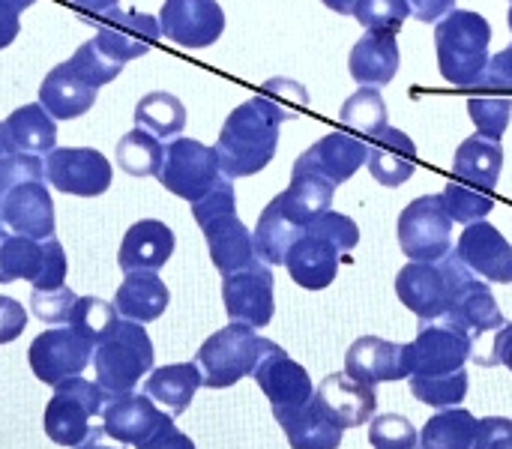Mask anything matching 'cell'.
<instances>
[{
    "instance_id": "obj_1",
    "label": "cell",
    "mask_w": 512,
    "mask_h": 449,
    "mask_svg": "<svg viewBox=\"0 0 512 449\" xmlns=\"http://www.w3.org/2000/svg\"><path fill=\"white\" fill-rule=\"evenodd\" d=\"M291 120L279 105H273L267 96H252L243 105H237L216 138V156L222 165V174L228 180L252 177L264 171L279 147V126Z\"/></svg>"
},
{
    "instance_id": "obj_2",
    "label": "cell",
    "mask_w": 512,
    "mask_h": 449,
    "mask_svg": "<svg viewBox=\"0 0 512 449\" xmlns=\"http://www.w3.org/2000/svg\"><path fill=\"white\" fill-rule=\"evenodd\" d=\"M192 216L207 240L210 261L222 276H231L258 261L255 237L237 216V195L228 177H222L204 198L192 204Z\"/></svg>"
},
{
    "instance_id": "obj_3",
    "label": "cell",
    "mask_w": 512,
    "mask_h": 449,
    "mask_svg": "<svg viewBox=\"0 0 512 449\" xmlns=\"http://www.w3.org/2000/svg\"><path fill=\"white\" fill-rule=\"evenodd\" d=\"M492 24L474 9H453L447 18L435 24V51L441 75L450 84L474 87L477 78L486 72L492 54Z\"/></svg>"
},
{
    "instance_id": "obj_4",
    "label": "cell",
    "mask_w": 512,
    "mask_h": 449,
    "mask_svg": "<svg viewBox=\"0 0 512 449\" xmlns=\"http://www.w3.org/2000/svg\"><path fill=\"white\" fill-rule=\"evenodd\" d=\"M156 351L144 330L135 321H117V327L93 348L96 384L108 399L135 393L138 381L153 369Z\"/></svg>"
},
{
    "instance_id": "obj_5",
    "label": "cell",
    "mask_w": 512,
    "mask_h": 449,
    "mask_svg": "<svg viewBox=\"0 0 512 449\" xmlns=\"http://www.w3.org/2000/svg\"><path fill=\"white\" fill-rule=\"evenodd\" d=\"M270 339H261L255 327L231 321L216 330L195 354V366L201 372V384L210 390H228L237 381L249 378L264 357Z\"/></svg>"
},
{
    "instance_id": "obj_6",
    "label": "cell",
    "mask_w": 512,
    "mask_h": 449,
    "mask_svg": "<svg viewBox=\"0 0 512 449\" xmlns=\"http://www.w3.org/2000/svg\"><path fill=\"white\" fill-rule=\"evenodd\" d=\"M441 264L450 276V306L444 324L462 330L468 339H480L492 330L507 327V318L486 279H480L471 267H465L456 252L441 258Z\"/></svg>"
},
{
    "instance_id": "obj_7",
    "label": "cell",
    "mask_w": 512,
    "mask_h": 449,
    "mask_svg": "<svg viewBox=\"0 0 512 449\" xmlns=\"http://www.w3.org/2000/svg\"><path fill=\"white\" fill-rule=\"evenodd\" d=\"M18 279L30 282L33 291L63 288L66 252L60 240L57 237L30 240L0 225V285L18 282Z\"/></svg>"
},
{
    "instance_id": "obj_8",
    "label": "cell",
    "mask_w": 512,
    "mask_h": 449,
    "mask_svg": "<svg viewBox=\"0 0 512 449\" xmlns=\"http://www.w3.org/2000/svg\"><path fill=\"white\" fill-rule=\"evenodd\" d=\"M108 396L99 384L78 378H69L54 387L51 402L45 405L42 429L48 441L57 447H81L93 432V417L102 414Z\"/></svg>"
},
{
    "instance_id": "obj_9",
    "label": "cell",
    "mask_w": 512,
    "mask_h": 449,
    "mask_svg": "<svg viewBox=\"0 0 512 449\" xmlns=\"http://www.w3.org/2000/svg\"><path fill=\"white\" fill-rule=\"evenodd\" d=\"M222 165L216 156V147H207L195 138H171L165 144L162 168L156 180L177 198L195 204L204 198L219 180H222Z\"/></svg>"
},
{
    "instance_id": "obj_10",
    "label": "cell",
    "mask_w": 512,
    "mask_h": 449,
    "mask_svg": "<svg viewBox=\"0 0 512 449\" xmlns=\"http://www.w3.org/2000/svg\"><path fill=\"white\" fill-rule=\"evenodd\" d=\"M471 357H474V339H468L462 330L450 324L423 321L417 339L405 345L408 378H417V381L453 378L465 372Z\"/></svg>"
},
{
    "instance_id": "obj_11",
    "label": "cell",
    "mask_w": 512,
    "mask_h": 449,
    "mask_svg": "<svg viewBox=\"0 0 512 449\" xmlns=\"http://www.w3.org/2000/svg\"><path fill=\"white\" fill-rule=\"evenodd\" d=\"M399 246L411 261L438 264L453 252V216L444 195H420L399 216Z\"/></svg>"
},
{
    "instance_id": "obj_12",
    "label": "cell",
    "mask_w": 512,
    "mask_h": 449,
    "mask_svg": "<svg viewBox=\"0 0 512 449\" xmlns=\"http://www.w3.org/2000/svg\"><path fill=\"white\" fill-rule=\"evenodd\" d=\"M111 177L114 168L96 147H54L45 156V183L63 195L96 198L108 192Z\"/></svg>"
},
{
    "instance_id": "obj_13",
    "label": "cell",
    "mask_w": 512,
    "mask_h": 449,
    "mask_svg": "<svg viewBox=\"0 0 512 449\" xmlns=\"http://www.w3.org/2000/svg\"><path fill=\"white\" fill-rule=\"evenodd\" d=\"M276 279L270 264L264 261H252L249 267L222 276V303L231 321L237 324H249L255 330L267 327L273 321L276 312Z\"/></svg>"
},
{
    "instance_id": "obj_14",
    "label": "cell",
    "mask_w": 512,
    "mask_h": 449,
    "mask_svg": "<svg viewBox=\"0 0 512 449\" xmlns=\"http://www.w3.org/2000/svg\"><path fill=\"white\" fill-rule=\"evenodd\" d=\"M27 360H30L33 375L42 384L57 387L69 378H78L90 366L93 342H87L72 327H54V330H45L33 339Z\"/></svg>"
},
{
    "instance_id": "obj_15",
    "label": "cell",
    "mask_w": 512,
    "mask_h": 449,
    "mask_svg": "<svg viewBox=\"0 0 512 449\" xmlns=\"http://www.w3.org/2000/svg\"><path fill=\"white\" fill-rule=\"evenodd\" d=\"M252 378L261 387V393L270 399L273 417L285 414V411H294V408H303L309 399H315V384H312L309 372L297 360H291L285 354V348L276 345V342L267 345V351L258 360Z\"/></svg>"
},
{
    "instance_id": "obj_16",
    "label": "cell",
    "mask_w": 512,
    "mask_h": 449,
    "mask_svg": "<svg viewBox=\"0 0 512 449\" xmlns=\"http://www.w3.org/2000/svg\"><path fill=\"white\" fill-rule=\"evenodd\" d=\"M159 30L180 48H210L225 33V9L216 0H165Z\"/></svg>"
},
{
    "instance_id": "obj_17",
    "label": "cell",
    "mask_w": 512,
    "mask_h": 449,
    "mask_svg": "<svg viewBox=\"0 0 512 449\" xmlns=\"http://www.w3.org/2000/svg\"><path fill=\"white\" fill-rule=\"evenodd\" d=\"M0 225L30 240L54 237V201L45 180H27L0 195Z\"/></svg>"
},
{
    "instance_id": "obj_18",
    "label": "cell",
    "mask_w": 512,
    "mask_h": 449,
    "mask_svg": "<svg viewBox=\"0 0 512 449\" xmlns=\"http://www.w3.org/2000/svg\"><path fill=\"white\" fill-rule=\"evenodd\" d=\"M459 261L465 267H471L480 279H486L489 285H512V246L510 240L489 225L486 219L465 225L456 249Z\"/></svg>"
},
{
    "instance_id": "obj_19",
    "label": "cell",
    "mask_w": 512,
    "mask_h": 449,
    "mask_svg": "<svg viewBox=\"0 0 512 449\" xmlns=\"http://www.w3.org/2000/svg\"><path fill=\"white\" fill-rule=\"evenodd\" d=\"M396 294L420 321H438L447 315L450 306V276L441 261H411L396 276Z\"/></svg>"
},
{
    "instance_id": "obj_20",
    "label": "cell",
    "mask_w": 512,
    "mask_h": 449,
    "mask_svg": "<svg viewBox=\"0 0 512 449\" xmlns=\"http://www.w3.org/2000/svg\"><path fill=\"white\" fill-rule=\"evenodd\" d=\"M93 27H96L93 39L120 63L144 57L153 48V42L162 36L159 18L144 15V12H123V9H114V12L96 18Z\"/></svg>"
},
{
    "instance_id": "obj_21",
    "label": "cell",
    "mask_w": 512,
    "mask_h": 449,
    "mask_svg": "<svg viewBox=\"0 0 512 449\" xmlns=\"http://www.w3.org/2000/svg\"><path fill=\"white\" fill-rule=\"evenodd\" d=\"M171 414H165L147 393H129L108 399L102 408V429L120 447H141Z\"/></svg>"
},
{
    "instance_id": "obj_22",
    "label": "cell",
    "mask_w": 512,
    "mask_h": 449,
    "mask_svg": "<svg viewBox=\"0 0 512 449\" xmlns=\"http://www.w3.org/2000/svg\"><path fill=\"white\" fill-rule=\"evenodd\" d=\"M345 372L366 387L405 381L408 378L405 345L378 336H360L345 354Z\"/></svg>"
},
{
    "instance_id": "obj_23",
    "label": "cell",
    "mask_w": 512,
    "mask_h": 449,
    "mask_svg": "<svg viewBox=\"0 0 512 449\" xmlns=\"http://www.w3.org/2000/svg\"><path fill=\"white\" fill-rule=\"evenodd\" d=\"M366 147L369 141L351 132H330L321 141H315L294 165H303L309 171H318L327 177L336 189L348 183L363 165H366Z\"/></svg>"
},
{
    "instance_id": "obj_24",
    "label": "cell",
    "mask_w": 512,
    "mask_h": 449,
    "mask_svg": "<svg viewBox=\"0 0 512 449\" xmlns=\"http://www.w3.org/2000/svg\"><path fill=\"white\" fill-rule=\"evenodd\" d=\"M174 246H177V237L165 222H159V219L135 222L123 234L120 255H117L123 276L126 273H159L168 264V258L174 255Z\"/></svg>"
},
{
    "instance_id": "obj_25",
    "label": "cell",
    "mask_w": 512,
    "mask_h": 449,
    "mask_svg": "<svg viewBox=\"0 0 512 449\" xmlns=\"http://www.w3.org/2000/svg\"><path fill=\"white\" fill-rule=\"evenodd\" d=\"M57 147V120L39 105H21L0 123V156L27 153L48 156Z\"/></svg>"
},
{
    "instance_id": "obj_26",
    "label": "cell",
    "mask_w": 512,
    "mask_h": 449,
    "mask_svg": "<svg viewBox=\"0 0 512 449\" xmlns=\"http://www.w3.org/2000/svg\"><path fill=\"white\" fill-rule=\"evenodd\" d=\"M315 396H318V402L327 408V414H330L342 429L366 426L369 420H375V411H378L375 387H366V384L354 381L348 372L327 375V378L321 381V387L315 390Z\"/></svg>"
},
{
    "instance_id": "obj_27",
    "label": "cell",
    "mask_w": 512,
    "mask_h": 449,
    "mask_svg": "<svg viewBox=\"0 0 512 449\" xmlns=\"http://www.w3.org/2000/svg\"><path fill=\"white\" fill-rule=\"evenodd\" d=\"M339 261L342 252L321 234L306 231L288 252L285 267L291 273V279L306 288V291H324L333 285V279L339 276Z\"/></svg>"
},
{
    "instance_id": "obj_28",
    "label": "cell",
    "mask_w": 512,
    "mask_h": 449,
    "mask_svg": "<svg viewBox=\"0 0 512 449\" xmlns=\"http://www.w3.org/2000/svg\"><path fill=\"white\" fill-rule=\"evenodd\" d=\"M366 165L381 186H405L417 171V144L402 129L387 126L381 135L369 138Z\"/></svg>"
},
{
    "instance_id": "obj_29",
    "label": "cell",
    "mask_w": 512,
    "mask_h": 449,
    "mask_svg": "<svg viewBox=\"0 0 512 449\" xmlns=\"http://www.w3.org/2000/svg\"><path fill=\"white\" fill-rule=\"evenodd\" d=\"M96 87L87 84L69 63L54 66L39 84V105L54 120H75L96 105Z\"/></svg>"
},
{
    "instance_id": "obj_30",
    "label": "cell",
    "mask_w": 512,
    "mask_h": 449,
    "mask_svg": "<svg viewBox=\"0 0 512 449\" xmlns=\"http://www.w3.org/2000/svg\"><path fill=\"white\" fill-rule=\"evenodd\" d=\"M276 423L282 426L291 449H339L345 429L327 414V408L315 399H309L303 408L276 414Z\"/></svg>"
},
{
    "instance_id": "obj_31",
    "label": "cell",
    "mask_w": 512,
    "mask_h": 449,
    "mask_svg": "<svg viewBox=\"0 0 512 449\" xmlns=\"http://www.w3.org/2000/svg\"><path fill=\"white\" fill-rule=\"evenodd\" d=\"M402 51L393 33H366L348 57V69L360 87H384L396 78Z\"/></svg>"
},
{
    "instance_id": "obj_32",
    "label": "cell",
    "mask_w": 512,
    "mask_h": 449,
    "mask_svg": "<svg viewBox=\"0 0 512 449\" xmlns=\"http://www.w3.org/2000/svg\"><path fill=\"white\" fill-rule=\"evenodd\" d=\"M168 303H171V294H168V285L159 279V273H126L114 294L117 315L135 324L162 318Z\"/></svg>"
},
{
    "instance_id": "obj_33",
    "label": "cell",
    "mask_w": 512,
    "mask_h": 449,
    "mask_svg": "<svg viewBox=\"0 0 512 449\" xmlns=\"http://www.w3.org/2000/svg\"><path fill=\"white\" fill-rule=\"evenodd\" d=\"M333 195H336V186L327 177H321L318 171H309L303 165H294L288 189L279 192V198L285 204V213L303 228H309L321 213L330 210Z\"/></svg>"
},
{
    "instance_id": "obj_34",
    "label": "cell",
    "mask_w": 512,
    "mask_h": 449,
    "mask_svg": "<svg viewBox=\"0 0 512 449\" xmlns=\"http://www.w3.org/2000/svg\"><path fill=\"white\" fill-rule=\"evenodd\" d=\"M303 234H306V228L297 225V222L285 213V204H282V198L276 195V198L261 210L258 225H255V231H252L258 261H264V264H270V267L285 264L291 246H294Z\"/></svg>"
},
{
    "instance_id": "obj_35",
    "label": "cell",
    "mask_w": 512,
    "mask_h": 449,
    "mask_svg": "<svg viewBox=\"0 0 512 449\" xmlns=\"http://www.w3.org/2000/svg\"><path fill=\"white\" fill-rule=\"evenodd\" d=\"M201 387V372L195 363H174V366H162V369H153L147 384H144V393L171 417H180L195 393Z\"/></svg>"
},
{
    "instance_id": "obj_36",
    "label": "cell",
    "mask_w": 512,
    "mask_h": 449,
    "mask_svg": "<svg viewBox=\"0 0 512 449\" xmlns=\"http://www.w3.org/2000/svg\"><path fill=\"white\" fill-rule=\"evenodd\" d=\"M501 168H504V147H501V141L483 138L480 132L465 138L459 144V150H456V159H453L456 177H462L465 183H471L477 189H486V192H492L498 186Z\"/></svg>"
},
{
    "instance_id": "obj_37",
    "label": "cell",
    "mask_w": 512,
    "mask_h": 449,
    "mask_svg": "<svg viewBox=\"0 0 512 449\" xmlns=\"http://www.w3.org/2000/svg\"><path fill=\"white\" fill-rule=\"evenodd\" d=\"M135 126L147 129L159 141L180 138V132L186 129V105L174 93H168V90H153V93L138 99V105H135Z\"/></svg>"
},
{
    "instance_id": "obj_38",
    "label": "cell",
    "mask_w": 512,
    "mask_h": 449,
    "mask_svg": "<svg viewBox=\"0 0 512 449\" xmlns=\"http://www.w3.org/2000/svg\"><path fill=\"white\" fill-rule=\"evenodd\" d=\"M477 423L480 420L465 408H444L423 426L420 449H471Z\"/></svg>"
},
{
    "instance_id": "obj_39",
    "label": "cell",
    "mask_w": 512,
    "mask_h": 449,
    "mask_svg": "<svg viewBox=\"0 0 512 449\" xmlns=\"http://www.w3.org/2000/svg\"><path fill=\"white\" fill-rule=\"evenodd\" d=\"M117 168L129 177H156L162 168L165 144L147 129H132L117 141Z\"/></svg>"
},
{
    "instance_id": "obj_40",
    "label": "cell",
    "mask_w": 512,
    "mask_h": 449,
    "mask_svg": "<svg viewBox=\"0 0 512 449\" xmlns=\"http://www.w3.org/2000/svg\"><path fill=\"white\" fill-rule=\"evenodd\" d=\"M339 120L354 129L360 138H375L381 135L390 120H387V105H384V96L378 87H360L357 93H351L345 99V105L339 108Z\"/></svg>"
},
{
    "instance_id": "obj_41",
    "label": "cell",
    "mask_w": 512,
    "mask_h": 449,
    "mask_svg": "<svg viewBox=\"0 0 512 449\" xmlns=\"http://www.w3.org/2000/svg\"><path fill=\"white\" fill-rule=\"evenodd\" d=\"M441 195H444V207L453 216V222H462V225L480 222L495 210L492 192L477 189V186H471L465 180H450Z\"/></svg>"
},
{
    "instance_id": "obj_42",
    "label": "cell",
    "mask_w": 512,
    "mask_h": 449,
    "mask_svg": "<svg viewBox=\"0 0 512 449\" xmlns=\"http://www.w3.org/2000/svg\"><path fill=\"white\" fill-rule=\"evenodd\" d=\"M87 84H93L96 90L102 87V84H111L120 72H123V66L126 63H120L117 57H111L96 39H87L84 45H78L75 48V54L66 60Z\"/></svg>"
},
{
    "instance_id": "obj_43",
    "label": "cell",
    "mask_w": 512,
    "mask_h": 449,
    "mask_svg": "<svg viewBox=\"0 0 512 449\" xmlns=\"http://www.w3.org/2000/svg\"><path fill=\"white\" fill-rule=\"evenodd\" d=\"M117 321H120V315H117L114 303H105L99 297H78L69 327L78 330L87 342L99 345L117 327Z\"/></svg>"
},
{
    "instance_id": "obj_44",
    "label": "cell",
    "mask_w": 512,
    "mask_h": 449,
    "mask_svg": "<svg viewBox=\"0 0 512 449\" xmlns=\"http://www.w3.org/2000/svg\"><path fill=\"white\" fill-rule=\"evenodd\" d=\"M468 114L483 138L501 141L510 129L512 99L510 96H492V93L474 96V99H468Z\"/></svg>"
},
{
    "instance_id": "obj_45",
    "label": "cell",
    "mask_w": 512,
    "mask_h": 449,
    "mask_svg": "<svg viewBox=\"0 0 512 449\" xmlns=\"http://www.w3.org/2000/svg\"><path fill=\"white\" fill-rule=\"evenodd\" d=\"M411 384V396L423 405H432L438 411L444 408H459L468 396V369L453 375V378H435V381H417L408 378Z\"/></svg>"
},
{
    "instance_id": "obj_46",
    "label": "cell",
    "mask_w": 512,
    "mask_h": 449,
    "mask_svg": "<svg viewBox=\"0 0 512 449\" xmlns=\"http://www.w3.org/2000/svg\"><path fill=\"white\" fill-rule=\"evenodd\" d=\"M411 6L408 0H360L354 18L366 27V33H399L408 21Z\"/></svg>"
},
{
    "instance_id": "obj_47",
    "label": "cell",
    "mask_w": 512,
    "mask_h": 449,
    "mask_svg": "<svg viewBox=\"0 0 512 449\" xmlns=\"http://www.w3.org/2000/svg\"><path fill=\"white\" fill-rule=\"evenodd\" d=\"M369 441L372 449H417L420 435L414 423L402 414H381L369 426Z\"/></svg>"
},
{
    "instance_id": "obj_48",
    "label": "cell",
    "mask_w": 512,
    "mask_h": 449,
    "mask_svg": "<svg viewBox=\"0 0 512 449\" xmlns=\"http://www.w3.org/2000/svg\"><path fill=\"white\" fill-rule=\"evenodd\" d=\"M75 303H78V294L66 285L54 288V291H33L30 294V309L45 324H69Z\"/></svg>"
},
{
    "instance_id": "obj_49",
    "label": "cell",
    "mask_w": 512,
    "mask_h": 449,
    "mask_svg": "<svg viewBox=\"0 0 512 449\" xmlns=\"http://www.w3.org/2000/svg\"><path fill=\"white\" fill-rule=\"evenodd\" d=\"M306 231H315V234L327 237L339 252H351V249L360 243V228H357V222H354L351 216H345V213H336V210L321 213Z\"/></svg>"
},
{
    "instance_id": "obj_50",
    "label": "cell",
    "mask_w": 512,
    "mask_h": 449,
    "mask_svg": "<svg viewBox=\"0 0 512 449\" xmlns=\"http://www.w3.org/2000/svg\"><path fill=\"white\" fill-rule=\"evenodd\" d=\"M27 180H45V159L42 156H27V153L0 156V195L18 183H27Z\"/></svg>"
},
{
    "instance_id": "obj_51",
    "label": "cell",
    "mask_w": 512,
    "mask_h": 449,
    "mask_svg": "<svg viewBox=\"0 0 512 449\" xmlns=\"http://www.w3.org/2000/svg\"><path fill=\"white\" fill-rule=\"evenodd\" d=\"M261 96H267L273 105H279L291 120H294V117L309 105V93H306V87H303V84H297V81H291V78H270V81L264 84Z\"/></svg>"
},
{
    "instance_id": "obj_52",
    "label": "cell",
    "mask_w": 512,
    "mask_h": 449,
    "mask_svg": "<svg viewBox=\"0 0 512 449\" xmlns=\"http://www.w3.org/2000/svg\"><path fill=\"white\" fill-rule=\"evenodd\" d=\"M510 30H512V6H510ZM474 87H483V90H504L512 93V45L504 48L501 54H495L486 66V72L477 78Z\"/></svg>"
},
{
    "instance_id": "obj_53",
    "label": "cell",
    "mask_w": 512,
    "mask_h": 449,
    "mask_svg": "<svg viewBox=\"0 0 512 449\" xmlns=\"http://www.w3.org/2000/svg\"><path fill=\"white\" fill-rule=\"evenodd\" d=\"M471 449H512V420H507V417L480 420Z\"/></svg>"
},
{
    "instance_id": "obj_54",
    "label": "cell",
    "mask_w": 512,
    "mask_h": 449,
    "mask_svg": "<svg viewBox=\"0 0 512 449\" xmlns=\"http://www.w3.org/2000/svg\"><path fill=\"white\" fill-rule=\"evenodd\" d=\"M27 327V312L18 300L0 294V345L15 342Z\"/></svg>"
},
{
    "instance_id": "obj_55",
    "label": "cell",
    "mask_w": 512,
    "mask_h": 449,
    "mask_svg": "<svg viewBox=\"0 0 512 449\" xmlns=\"http://www.w3.org/2000/svg\"><path fill=\"white\" fill-rule=\"evenodd\" d=\"M36 0H0V51L15 42L21 33V12Z\"/></svg>"
},
{
    "instance_id": "obj_56",
    "label": "cell",
    "mask_w": 512,
    "mask_h": 449,
    "mask_svg": "<svg viewBox=\"0 0 512 449\" xmlns=\"http://www.w3.org/2000/svg\"><path fill=\"white\" fill-rule=\"evenodd\" d=\"M138 449H195V441L174 426V417H168Z\"/></svg>"
},
{
    "instance_id": "obj_57",
    "label": "cell",
    "mask_w": 512,
    "mask_h": 449,
    "mask_svg": "<svg viewBox=\"0 0 512 449\" xmlns=\"http://www.w3.org/2000/svg\"><path fill=\"white\" fill-rule=\"evenodd\" d=\"M411 15L423 24H438L456 9V0H408Z\"/></svg>"
},
{
    "instance_id": "obj_58",
    "label": "cell",
    "mask_w": 512,
    "mask_h": 449,
    "mask_svg": "<svg viewBox=\"0 0 512 449\" xmlns=\"http://www.w3.org/2000/svg\"><path fill=\"white\" fill-rule=\"evenodd\" d=\"M486 366H507L512 372V324L501 327L498 336H495V351L489 360H483Z\"/></svg>"
},
{
    "instance_id": "obj_59",
    "label": "cell",
    "mask_w": 512,
    "mask_h": 449,
    "mask_svg": "<svg viewBox=\"0 0 512 449\" xmlns=\"http://www.w3.org/2000/svg\"><path fill=\"white\" fill-rule=\"evenodd\" d=\"M69 3H75L78 9H84L81 18H87V21H96V18L120 9V0H69Z\"/></svg>"
},
{
    "instance_id": "obj_60",
    "label": "cell",
    "mask_w": 512,
    "mask_h": 449,
    "mask_svg": "<svg viewBox=\"0 0 512 449\" xmlns=\"http://www.w3.org/2000/svg\"><path fill=\"white\" fill-rule=\"evenodd\" d=\"M102 438H105V429H102V426H93L90 438H87L81 447H75V449H123V447H111V444H105Z\"/></svg>"
},
{
    "instance_id": "obj_61",
    "label": "cell",
    "mask_w": 512,
    "mask_h": 449,
    "mask_svg": "<svg viewBox=\"0 0 512 449\" xmlns=\"http://www.w3.org/2000/svg\"><path fill=\"white\" fill-rule=\"evenodd\" d=\"M324 6H330L333 12H339V15H354V9H357V3L360 0H321Z\"/></svg>"
}]
</instances>
